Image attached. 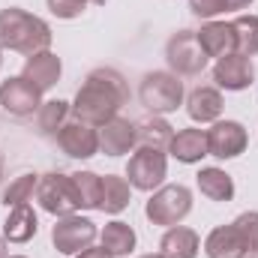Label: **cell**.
Returning <instances> with one entry per match:
<instances>
[{"label":"cell","mask_w":258,"mask_h":258,"mask_svg":"<svg viewBox=\"0 0 258 258\" xmlns=\"http://www.w3.org/2000/svg\"><path fill=\"white\" fill-rule=\"evenodd\" d=\"M126 99H129V90H126V81L120 78V72H114V69H93L87 75V81L81 84L72 111H75V117L81 123L102 126L111 117H117V111H120V105Z\"/></svg>","instance_id":"1"},{"label":"cell","mask_w":258,"mask_h":258,"mask_svg":"<svg viewBox=\"0 0 258 258\" xmlns=\"http://www.w3.org/2000/svg\"><path fill=\"white\" fill-rule=\"evenodd\" d=\"M51 45V27L18 9V6H9V9H0V48H9V51H21V54H39V51H48Z\"/></svg>","instance_id":"2"},{"label":"cell","mask_w":258,"mask_h":258,"mask_svg":"<svg viewBox=\"0 0 258 258\" xmlns=\"http://www.w3.org/2000/svg\"><path fill=\"white\" fill-rule=\"evenodd\" d=\"M138 99H141V105L147 111L168 114V111H177V105L183 102V84L171 72H147L141 78Z\"/></svg>","instance_id":"3"},{"label":"cell","mask_w":258,"mask_h":258,"mask_svg":"<svg viewBox=\"0 0 258 258\" xmlns=\"http://www.w3.org/2000/svg\"><path fill=\"white\" fill-rule=\"evenodd\" d=\"M189 210H192V192L180 183L156 189L153 198L147 201V207H144V213L153 225H168V228L183 222L189 216Z\"/></svg>","instance_id":"4"},{"label":"cell","mask_w":258,"mask_h":258,"mask_svg":"<svg viewBox=\"0 0 258 258\" xmlns=\"http://www.w3.org/2000/svg\"><path fill=\"white\" fill-rule=\"evenodd\" d=\"M36 201L42 210L54 216H72L78 210V195L72 186V174H42L36 186Z\"/></svg>","instance_id":"5"},{"label":"cell","mask_w":258,"mask_h":258,"mask_svg":"<svg viewBox=\"0 0 258 258\" xmlns=\"http://www.w3.org/2000/svg\"><path fill=\"white\" fill-rule=\"evenodd\" d=\"M165 171H168L165 153H162V150L141 147V150H135V153H132V159H129V165H126L129 186L150 192V189L162 186V180H165Z\"/></svg>","instance_id":"6"},{"label":"cell","mask_w":258,"mask_h":258,"mask_svg":"<svg viewBox=\"0 0 258 258\" xmlns=\"http://www.w3.org/2000/svg\"><path fill=\"white\" fill-rule=\"evenodd\" d=\"M165 60L177 75H198L207 66V54L201 51L192 30H180L165 45Z\"/></svg>","instance_id":"7"},{"label":"cell","mask_w":258,"mask_h":258,"mask_svg":"<svg viewBox=\"0 0 258 258\" xmlns=\"http://www.w3.org/2000/svg\"><path fill=\"white\" fill-rule=\"evenodd\" d=\"M51 240L57 246V252L63 255H78L87 246H93L96 240V225L90 219L81 216H60V222L51 228Z\"/></svg>","instance_id":"8"},{"label":"cell","mask_w":258,"mask_h":258,"mask_svg":"<svg viewBox=\"0 0 258 258\" xmlns=\"http://www.w3.org/2000/svg\"><path fill=\"white\" fill-rule=\"evenodd\" d=\"M0 105H3V111H9V114H15V117H27V114H33V111H39V105H42V90H39L33 81H27L24 75L6 78V81L0 84Z\"/></svg>","instance_id":"9"},{"label":"cell","mask_w":258,"mask_h":258,"mask_svg":"<svg viewBox=\"0 0 258 258\" xmlns=\"http://www.w3.org/2000/svg\"><path fill=\"white\" fill-rule=\"evenodd\" d=\"M246 150V129L237 120H219L207 132V153L216 159H234Z\"/></svg>","instance_id":"10"},{"label":"cell","mask_w":258,"mask_h":258,"mask_svg":"<svg viewBox=\"0 0 258 258\" xmlns=\"http://www.w3.org/2000/svg\"><path fill=\"white\" fill-rule=\"evenodd\" d=\"M57 144L66 156L72 159H90L96 150H99V132L90 126V123H63L57 132Z\"/></svg>","instance_id":"11"},{"label":"cell","mask_w":258,"mask_h":258,"mask_svg":"<svg viewBox=\"0 0 258 258\" xmlns=\"http://www.w3.org/2000/svg\"><path fill=\"white\" fill-rule=\"evenodd\" d=\"M195 39H198L201 51H204L207 57H216V60H222V57H228V54L237 51L234 27L225 24V21H207V24L195 33Z\"/></svg>","instance_id":"12"},{"label":"cell","mask_w":258,"mask_h":258,"mask_svg":"<svg viewBox=\"0 0 258 258\" xmlns=\"http://www.w3.org/2000/svg\"><path fill=\"white\" fill-rule=\"evenodd\" d=\"M252 78H255L252 60L243 54H228L213 66V81L225 90H246L252 84Z\"/></svg>","instance_id":"13"},{"label":"cell","mask_w":258,"mask_h":258,"mask_svg":"<svg viewBox=\"0 0 258 258\" xmlns=\"http://www.w3.org/2000/svg\"><path fill=\"white\" fill-rule=\"evenodd\" d=\"M135 141H138L135 138V126L129 120H123V117H111L108 123L99 126V150L105 156H123V153L132 150Z\"/></svg>","instance_id":"14"},{"label":"cell","mask_w":258,"mask_h":258,"mask_svg":"<svg viewBox=\"0 0 258 258\" xmlns=\"http://www.w3.org/2000/svg\"><path fill=\"white\" fill-rule=\"evenodd\" d=\"M60 72H63V63H60V57L57 54H51V51H39V54H30L27 57V63H24V78L27 81H33L42 93L45 90H51L57 81H60Z\"/></svg>","instance_id":"15"},{"label":"cell","mask_w":258,"mask_h":258,"mask_svg":"<svg viewBox=\"0 0 258 258\" xmlns=\"http://www.w3.org/2000/svg\"><path fill=\"white\" fill-rule=\"evenodd\" d=\"M204 252H207V258H246V246L234 225H219L207 234Z\"/></svg>","instance_id":"16"},{"label":"cell","mask_w":258,"mask_h":258,"mask_svg":"<svg viewBox=\"0 0 258 258\" xmlns=\"http://www.w3.org/2000/svg\"><path fill=\"white\" fill-rule=\"evenodd\" d=\"M201 249V240L192 228H183V225H171L159 243V255L162 258H195Z\"/></svg>","instance_id":"17"},{"label":"cell","mask_w":258,"mask_h":258,"mask_svg":"<svg viewBox=\"0 0 258 258\" xmlns=\"http://www.w3.org/2000/svg\"><path fill=\"white\" fill-rule=\"evenodd\" d=\"M168 150H171V156L177 162H186V165L201 162V156H210L207 153V132H201V129H180L171 138Z\"/></svg>","instance_id":"18"},{"label":"cell","mask_w":258,"mask_h":258,"mask_svg":"<svg viewBox=\"0 0 258 258\" xmlns=\"http://www.w3.org/2000/svg\"><path fill=\"white\" fill-rule=\"evenodd\" d=\"M36 228H39V219H36L33 207H30V204H18V207H12L9 216H6L3 237H6L9 243H27V240L36 234Z\"/></svg>","instance_id":"19"},{"label":"cell","mask_w":258,"mask_h":258,"mask_svg":"<svg viewBox=\"0 0 258 258\" xmlns=\"http://www.w3.org/2000/svg\"><path fill=\"white\" fill-rule=\"evenodd\" d=\"M186 111L195 123H210L222 114V96L213 87H195L186 99Z\"/></svg>","instance_id":"20"},{"label":"cell","mask_w":258,"mask_h":258,"mask_svg":"<svg viewBox=\"0 0 258 258\" xmlns=\"http://www.w3.org/2000/svg\"><path fill=\"white\" fill-rule=\"evenodd\" d=\"M198 189L210 201H231L234 198V180L222 168H201L198 171Z\"/></svg>","instance_id":"21"},{"label":"cell","mask_w":258,"mask_h":258,"mask_svg":"<svg viewBox=\"0 0 258 258\" xmlns=\"http://www.w3.org/2000/svg\"><path fill=\"white\" fill-rule=\"evenodd\" d=\"M135 138L141 141V147L168 150L171 147V138H174V129L168 126V120H162V117H150L141 126H135Z\"/></svg>","instance_id":"22"},{"label":"cell","mask_w":258,"mask_h":258,"mask_svg":"<svg viewBox=\"0 0 258 258\" xmlns=\"http://www.w3.org/2000/svg\"><path fill=\"white\" fill-rule=\"evenodd\" d=\"M129 207V180L117 177V174H105L102 177V201L99 210L105 213H120Z\"/></svg>","instance_id":"23"},{"label":"cell","mask_w":258,"mask_h":258,"mask_svg":"<svg viewBox=\"0 0 258 258\" xmlns=\"http://www.w3.org/2000/svg\"><path fill=\"white\" fill-rule=\"evenodd\" d=\"M132 246H135V231H132V225H126V222H108V225H105V231H102V249L111 258L129 255Z\"/></svg>","instance_id":"24"},{"label":"cell","mask_w":258,"mask_h":258,"mask_svg":"<svg viewBox=\"0 0 258 258\" xmlns=\"http://www.w3.org/2000/svg\"><path fill=\"white\" fill-rule=\"evenodd\" d=\"M72 186H75V195H78V207L99 210V201H102V177L99 174L78 171V174H72Z\"/></svg>","instance_id":"25"},{"label":"cell","mask_w":258,"mask_h":258,"mask_svg":"<svg viewBox=\"0 0 258 258\" xmlns=\"http://www.w3.org/2000/svg\"><path fill=\"white\" fill-rule=\"evenodd\" d=\"M234 39H237V54L252 57L258 54V15H240L231 21Z\"/></svg>","instance_id":"26"},{"label":"cell","mask_w":258,"mask_h":258,"mask_svg":"<svg viewBox=\"0 0 258 258\" xmlns=\"http://www.w3.org/2000/svg\"><path fill=\"white\" fill-rule=\"evenodd\" d=\"M36 186H39V177L36 174H21V177H15L12 183H9V189L3 192V204L6 207H18V204H27L33 192H36Z\"/></svg>","instance_id":"27"},{"label":"cell","mask_w":258,"mask_h":258,"mask_svg":"<svg viewBox=\"0 0 258 258\" xmlns=\"http://www.w3.org/2000/svg\"><path fill=\"white\" fill-rule=\"evenodd\" d=\"M66 114H69V105L63 99H54V102H42L39 105V129L42 132H57L63 126Z\"/></svg>","instance_id":"28"},{"label":"cell","mask_w":258,"mask_h":258,"mask_svg":"<svg viewBox=\"0 0 258 258\" xmlns=\"http://www.w3.org/2000/svg\"><path fill=\"white\" fill-rule=\"evenodd\" d=\"M231 225L237 228V234H240V240H243V246H246V255L255 252L258 249V210L240 213Z\"/></svg>","instance_id":"29"},{"label":"cell","mask_w":258,"mask_h":258,"mask_svg":"<svg viewBox=\"0 0 258 258\" xmlns=\"http://www.w3.org/2000/svg\"><path fill=\"white\" fill-rule=\"evenodd\" d=\"M48 9H51V15H57V18H78V15H84V9H87V3H81V0H48Z\"/></svg>","instance_id":"30"},{"label":"cell","mask_w":258,"mask_h":258,"mask_svg":"<svg viewBox=\"0 0 258 258\" xmlns=\"http://www.w3.org/2000/svg\"><path fill=\"white\" fill-rule=\"evenodd\" d=\"M189 9L198 18H213L219 12H225V0H189Z\"/></svg>","instance_id":"31"},{"label":"cell","mask_w":258,"mask_h":258,"mask_svg":"<svg viewBox=\"0 0 258 258\" xmlns=\"http://www.w3.org/2000/svg\"><path fill=\"white\" fill-rule=\"evenodd\" d=\"M75 258H111V255H108V252H105L102 246H99V249H93V246H87L84 252H78Z\"/></svg>","instance_id":"32"},{"label":"cell","mask_w":258,"mask_h":258,"mask_svg":"<svg viewBox=\"0 0 258 258\" xmlns=\"http://www.w3.org/2000/svg\"><path fill=\"white\" fill-rule=\"evenodd\" d=\"M252 0H225V9H246Z\"/></svg>","instance_id":"33"},{"label":"cell","mask_w":258,"mask_h":258,"mask_svg":"<svg viewBox=\"0 0 258 258\" xmlns=\"http://www.w3.org/2000/svg\"><path fill=\"white\" fill-rule=\"evenodd\" d=\"M0 258H6V240L0 237Z\"/></svg>","instance_id":"34"},{"label":"cell","mask_w":258,"mask_h":258,"mask_svg":"<svg viewBox=\"0 0 258 258\" xmlns=\"http://www.w3.org/2000/svg\"><path fill=\"white\" fill-rule=\"evenodd\" d=\"M81 3H87V6H90V3H105V0H81Z\"/></svg>","instance_id":"35"},{"label":"cell","mask_w":258,"mask_h":258,"mask_svg":"<svg viewBox=\"0 0 258 258\" xmlns=\"http://www.w3.org/2000/svg\"><path fill=\"white\" fill-rule=\"evenodd\" d=\"M249 258H258V249H255V252H249Z\"/></svg>","instance_id":"36"},{"label":"cell","mask_w":258,"mask_h":258,"mask_svg":"<svg viewBox=\"0 0 258 258\" xmlns=\"http://www.w3.org/2000/svg\"><path fill=\"white\" fill-rule=\"evenodd\" d=\"M141 258H162V255H141Z\"/></svg>","instance_id":"37"},{"label":"cell","mask_w":258,"mask_h":258,"mask_svg":"<svg viewBox=\"0 0 258 258\" xmlns=\"http://www.w3.org/2000/svg\"><path fill=\"white\" fill-rule=\"evenodd\" d=\"M0 177H3V165H0Z\"/></svg>","instance_id":"38"},{"label":"cell","mask_w":258,"mask_h":258,"mask_svg":"<svg viewBox=\"0 0 258 258\" xmlns=\"http://www.w3.org/2000/svg\"><path fill=\"white\" fill-rule=\"evenodd\" d=\"M12 258H24V255H12Z\"/></svg>","instance_id":"39"},{"label":"cell","mask_w":258,"mask_h":258,"mask_svg":"<svg viewBox=\"0 0 258 258\" xmlns=\"http://www.w3.org/2000/svg\"><path fill=\"white\" fill-rule=\"evenodd\" d=\"M0 63H3V57H0Z\"/></svg>","instance_id":"40"}]
</instances>
